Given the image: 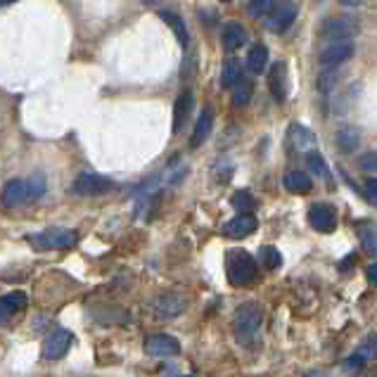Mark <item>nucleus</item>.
Returning a JSON list of instances; mask_svg holds the SVG:
<instances>
[{"label":"nucleus","mask_w":377,"mask_h":377,"mask_svg":"<svg viewBox=\"0 0 377 377\" xmlns=\"http://www.w3.org/2000/svg\"><path fill=\"white\" fill-rule=\"evenodd\" d=\"M24 306H27V295L24 292H10V295L0 297V325L15 318Z\"/></svg>","instance_id":"obj_17"},{"label":"nucleus","mask_w":377,"mask_h":377,"mask_svg":"<svg viewBox=\"0 0 377 377\" xmlns=\"http://www.w3.org/2000/svg\"><path fill=\"white\" fill-rule=\"evenodd\" d=\"M183 377H193V375H183Z\"/></svg>","instance_id":"obj_35"},{"label":"nucleus","mask_w":377,"mask_h":377,"mask_svg":"<svg viewBox=\"0 0 377 377\" xmlns=\"http://www.w3.org/2000/svg\"><path fill=\"white\" fill-rule=\"evenodd\" d=\"M351 55H354V43L351 40H339V43H330L323 47L320 52V64L323 67H339L342 62H346V59H351Z\"/></svg>","instance_id":"obj_9"},{"label":"nucleus","mask_w":377,"mask_h":377,"mask_svg":"<svg viewBox=\"0 0 377 377\" xmlns=\"http://www.w3.org/2000/svg\"><path fill=\"white\" fill-rule=\"evenodd\" d=\"M185 311V302L173 292H166L161 295L157 302H154V313L161 316V318H173V316H181Z\"/></svg>","instance_id":"obj_16"},{"label":"nucleus","mask_w":377,"mask_h":377,"mask_svg":"<svg viewBox=\"0 0 377 377\" xmlns=\"http://www.w3.org/2000/svg\"><path fill=\"white\" fill-rule=\"evenodd\" d=\"M306 166L316 173V176H327V164H325V159H323L318 152H309L306 154Z\"/></svg>","instance_id":"obj_29"},{"label":"nucleus","mask_w":377,"mask_h":377,"mask_svg":"<svg viewBox=\"0 0 377 377\" xmlns=\"http://www.w3.org/2000/svg\"><path fill=\"white\" fill-rule=\"evenodd\" d=\"M295 17H297V5L275 3L273 12L266 17V29L268 31H275V34H283L292 27V24H295Z\"/></svg>","instance_id":"obj_6"},{"label":"nucleus","mask_w":377,"mask_h":377,"mask_svg":"<svg viewBox=\"0 0 377 377\" xmlns=\"http://www.w3.org/2000/svg\"><path fill=\"white\" fill-rule=\"evenodd\" d=\"M195 107V98L190 91H183L181 95H178L176 105H173V133H181L185 121H188L190 112H193Z\"/></svg>","instance_id":"obj_14"},{"label":"nucleus","mask_w":377,"mask_h":377,"mask_svg":"<svg viewBox=\"0 0 377 377\" xmlns=\"http://www.w3.org/2000/svg\"><path fill=\"white\" fill-rule=\"evenodd\" d=\"M261 259L266 261V268H278L280 263H283V256H280L278 249H273V247H263Z\"/></svg>","instance_id":"obj_30"},{"label":"nucleus","mask_w":377,"mask_h":377,"mask_svg":"<svg viewBox=\"0 0 377 377\" xmlns=\"http://www.w3.org/2000/svg\"><path fill=\"white\" fill-rule=\"evenodd\" d=\"M268 64V47L266 45H254L247 52V69L249 74H263Z\"/></svg>","instance_id":"obj_20"},{"label":"nucleus","mask_w":377,"mask_h":377,"mask_svg":"<svg viewBox=\"0 0 377 377\" xmlns=\"http://www.w3.org/2000/svg\"><path fill=\"white\" fill-rule=\"evenodd\" d=\"M268 88L278 103H285L287 98V62H275L268 71Z\"/></svg>","instance_id":"obj_12"},{"label":"nucleus","mask_w":377,"mask_h":377,"mask_svg":"<svg viewBox=\"0 0 377 377\" xmlns=\"http://www.w3.org/2000/svg\"><path fill=\"white\" fill-rule=\"evenodd\" d=\"M256 226H259V221H256L254 214H240V216L230 219L228 223H226L223 232L232 240H242V237H249L251 232L256 230Z\"/></svg>","instance_id":"obj_11"},{"label":"nucleus","mask_w":377,"mask_h":377,"mask_svg":"<svg viewBox=\"0 0 377 377\" xmlns=\"http://www.w3.org/2000/svg\"><path fill=\"white\" fill-rule=\"evenodd\" d=\"M69 346H71V332L62 330V327H57V330H52L45 337V342H43V358H47V361H57V358H62L64 354H67Z\"/></svg>","instance_id":"obj_8"},{"label":"nucleus","mask_w":377,"mask_h":377,"mask_svg":"<svg viewBox=\"0 0 377 377\" xmlns=\"http://www.w3.org/2000/svg\"><path fill=\"white\" fill-rule=\"evenodd\" d=\"M232 327H235V337L240 344H251L259 334L261 327V311L256 304H242L240 309L235 311V320H232Z\"/></svg>","instance_id":"obj_2"},{"label":"nucleus","mask_w":377,"mask_h":377,"mask_svg":"<svg viewBox=\"0 0 377 377\" xmlns=\"http://www.w3.org/2000/svg\"><path fill=\"white\" fill-rule=\"evenodd\" d=\"M358 24L349 17H330V20L323 22V36L330 38L332 43H339V40H349L351 36H356Z\"/></svg>","instance_id":"obj_5"},{"label":"nucleus","mask_w":377,"mask_h":377,"mask_svg":"<svg viewBox=\"0 0 377 377\" xmlns=\"http://www.w3.org/2000/svg\"><path fill=\"white\" fill-rule=\"evenodd\" d=\"M212 128H214V110H212V107H205V110H202V114H200V119H197V124H195L193 138H190V145L200 147L202 142H205L207 138L212 135Z\"/></svg>","instance_id":"obj_18"},{"label":"nucleus","mask_w":377,"mask_h":377,"mask_svg":"<svg viewBox=\"0 0 377 377\" xmlns=\"http://www.w3.org/2000/svg\"><path fill=\"white\" fill-rule=\"evenodd\" d=\"M242 81V67L237 59H228L221 69V86L223 88H235Z\"/></svg>","instance_id":"obj_21"},{"label":"nucleus","mask_w":377,"mask_h":377,"mask_svg":"<svg viewBox=\"0 0 377 377\" xmlns=\"http://www.w3.org/2000/svg\"><path fill=\"white\" fill-rule=\"evenodd\" d=\"M145 354L154 358L176 356L181 354V342L171 334H149L145 339Z\"/></svg>","instance_id":"obj_7"},{"label":"nucleus","mask_w":377,"mask_h":377,"mask_svg":"<svg viewBox=\"0 0 377 377\" xmlns=\"http://www.w3.org/2000/svg\"><path fill=\"white\" fill-rule=\"evenodd\" d=\"M29 202V183L22 178H12L3 190V207H20Z\"/></svg>","instance_id":"obj_13"},{"label":"nucleus","mask_w":377,"mask_h":377,"mask_svg":"<svg viewBox=\"0 0 377 377\" xmlns=\"http://www.w3.org/2000/svg\"><path fill=\"white\" fill-rule=\"evenodd\" d=\"M159 17L171 27V31H173V36H176V38H178V43H181L183 47H188V43H190V34H188V27H185L183 17L178 15V12H171V10H161V12H159Z\"/></svg>","instance_id":"obj_19"},{"label":"nucleus","mask_w":377,"mask_h":377,"mask_svg":"<svg viewBox=\"0 0 377 377\" xmlns=\"http://www.w3.org/2000/svg\"><path fill=\"white\" fill-rule=\"evenodd\" d=\"M275 3H271V0H254V3L247 5V12L249 17H268L273 12Z\"/></svg>","instance_id":"obj_28"},{"label":"nucleus","mask_w":377,"mask_h":377,"mask_svg":"<svg viewBox=\"0 0 377 377\" xmlns=\"http://www.w3.org/2000/svg\"><path fill=\"white\" fill-rule=\"evenodd\" d=\"M226 275L235 287L251 285L259 275V266H256L254 256L244 249H230L226 256Z\"/></svg>","instance_id":"obj_1"},{"label":"nucleus","mask_w":377,"mask_h":377,"mask_svg":"<svg viewBox=\"0 0 377 377\" xmlns=\"http://www.w3.org/2000/svg\"><path fill=\"white\" fill-rule=\"evenodd\" d=\"M251 95H254V86H251L249 81H244V79H242V81L235 86V93H232V105H235V107L249 105Z\"/></svg>","instance_id":"obj_25"},{"label":"nucleus","mask_w":377,"mask_h":377,"mask_svg":"<svg viewBox=\"0 0 377 377\" xmlns=\"http://www.w3.org/2000/svg\"><path fill=\"white\" fill-rule=\"evenodd\" d=\"M36 249H69L74 247L79 235L69 228H47L27 237Z\"/></svg>","instance_id":"obj_3"},{"label":"nucleus","mask_w":377,"mask_h":377,"mask_svg":"<svg viewBox=\"0 0 377 377\" xmlns=\"http://www.w3.org/2000/svg\"><path fill=\"white\" fill-rule=\"evenodd\" d=\"M358 235H361V242L366 244V251L370 256L377 251V240H375V226L373 223H361V228H358Z\"/></svg>","instance_id":"obj_26"},{"label":"nucleus","mask_w":377,"mask_h":377,"mask_svg":"<svg viewBox=\"0 0 377 377\" xmlns=\"http://www.w3.org/2000/svg\"><path fill=\"white\" fill-rule=\"evenodd\" d=\"M292 142H295L297 149L306 152V149H313L316 145V135L311 133L309 128H302V126H292Z\"/></svg>","instance_id":"obj_23"},{"label":"nucleus","mask_w":377,"mask_h":377,"mask_svg":"<svg viewBox=\"0 0 377 377\" xmlns=\"http://www.w3.org/2000/svg\"><path fill=\"white\" fill-rule=\"evenodd\" d=\"M366 273H368V283H373V285H375V283H377V266H375V263H370Z\"/></svg>","instance_id":"obj_33"},{"label":"nucleus","mask_w":377,"mask_h":377,"mask_svg":"<svg viewBox=\"0 0 377 377\" xmlns=\"http://www.w3.org/2000/svg\"><path fill=\"white\" fill-rule=\"evenodd\" d=\"M283 183H285L287 190H292V193H299V195L309 193V190H311V178H309V173H304V171H290L283 178Z\"/></svg>","instance_id":"obj_22"},{"label":"nucleus","mask_w":377,"mask_h":377,"mask_svg":"<svg viewBox=\"0 0 377 377\" xmlns=\"http://www.w3.org/2000/svg\"><path fill=\"white\" fill-rule=\"evenodd\" d=\"M366 195H368L370 205H375V202H377V181H375V178H370V181L366 183Z\"/></svg>","instance_id":"obj_32"},{"label":"nucleus","mask_w":377,"mask_h":377,"mask_svg":"<svg viewBox=\"0 0 377 377\" xmlns=\"http://www.w3.org/2000/svg\"><path fill=\"white\" fill-rule=\"evenodd\" d=\"M309 221L318 232H334V228H337V212L330 205H313L309 212Z\"/></svg>","instance_id":"obj_10"},{"label":"nucleus","mask_w":377,"mask_h":377,"mask_svg":"<svg viewBox=\"0 0 377 377\" xmlns=\"http://www.w3.org/2000/svg\"><path fill=\"white\" fill-rule=\"evenodd\" d=\"M221 43H223L226 52H235L247 43V31H244L242 24L230 22L223 27V34H221Z\"/></svg>","instance_id":"obj_15"},{"label":"nucleus","mask_w":377,"mask_h":377,"mask_svg":"<svg viewBox=\"0 0 377 377\" xmlns=\"http://www.w3.org/2000/svg\"><path fill=\"white\" fill-rule=\"evenodd\" d=\"M361 142V135H358L356 128H342L337 133V145L344 149V152H354Z\"/></svg>","instance_id":"obj_24"},{"label":"nucleus","mask_w":377,"mask_h":377,"mask_svg":"<svg viewBox=\"0 0 377 377\" xmlns=\"http://www.w3.org/2000/svg\"><path fill=\"white\" fill-rule=\"evenodd\" d=\"M232 207L235 209H240V212H251V209L256 207V200L251 197L247 190H237L235 195H232Z\"/></svg>","instance_id":"obj_27"},{"label":"nucleus","mask_w":377,"mask_h":377,"mask_svg":"<svg viewBox=\"0 0 377 377\" xmlns=\"http://www.w3.org/2000/svg\"><path fill=\"white\" fill-rule=\"evenodd\" d=\"M114 188V183L105 176H98V173H81L79 178L71 185L76 195H83V197H93V195H105Z\"/></svg>","instance_id":"obj_4"},{"label":"nucleus","mask_w":377,"mask_h":377,"mask_svg":"<svg viewBox=\"0 0 377 377\" xmlns=\"http://www.w3.org/2000/svg\"><path fill=\"white\" fill-rule=\"evenodd\" d=\"M361 169L363 171H368V173H373L377 169V157H375V152L370 149V152H366L361 157Z\"/></svg>","instance_id":"obj_31"},{"label":"nucleus","mask_w":377,"mask_h":377,"mask_svg":"<svg viewBox=\"0 0 377 377\" xmlns=\"http://www.w3.org/2000/svg\"><path fill=\"white\" fill-rule=\"evenodd\" d=\"M306 377H327V375H323V373H309Z\"/></svg>","instance_id":"obj_34"}]
</instances>
